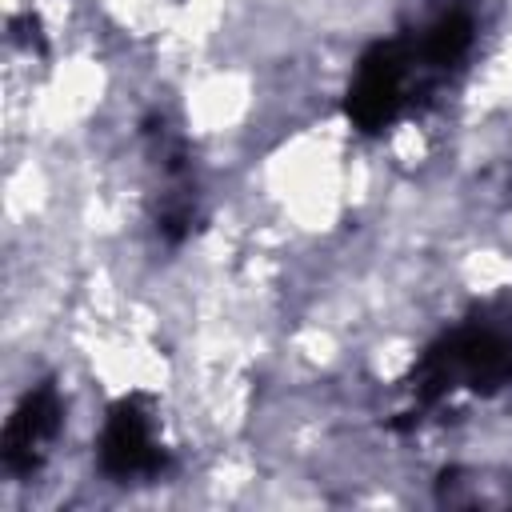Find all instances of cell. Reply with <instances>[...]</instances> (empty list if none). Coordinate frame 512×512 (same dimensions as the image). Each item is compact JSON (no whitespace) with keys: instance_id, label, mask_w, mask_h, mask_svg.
I'll return each mask as SVG.
<instances>
[{"instance_id":"obj_1","label":"cell","mask_w":512,"mask_h":512,"mask_svg":"<svg viewBox=\"0 0 512 512\" xmlns=\"http://www.w3.org/2000/svg\"><path fill=\"white\" fill-rule=\"evenodd\" d=\"M412 80H416V52H408L404 44H376L360 60L356 80L348 88L344 100L348 120L364 132H380L404 108Z\"/></svg>"},{"instance_id":"obj_2","label":"cell","mask_w":512,"mask_h":512,"mask_svg":"<svg viewBox=\"0 0 512 512\" xmlns=\"http://www.w3.org/2000/svg\"><path fill=\"white\" fill-rule=\"evenodd\" d=\"M160 464H164V456L156 448L152 416L144 412L140 396L112 404L104 432H100V468L116 480H128V476H148Z\"/></svg>"},{"instance_id":"obj_3","label":"cell","mask_w":512,"mask_h":512,"mask_svg":"<svg viewBox=\"0 0 512 512\" xmlns=\"http://www.w3.org/2000/svg\"><path fill=\"white\" fill-rule=\"evenodd\" d=\"M56 428H60V396L52 384H40L16 404L4 428V468L12 476H28L40 464L44 448L52 444Z\"/></svg>"}]
</instances>
